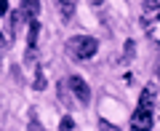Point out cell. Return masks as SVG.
Returning a JSON list of instances; mask_svg holds the SVG:
<instances>
[{
	"mask_svg": "<svg viewBox=\"0 0 160 131\" xmlns=\"http://www.w3.org/2000/svg\"><path fill=\"white\" fill-rule=\"evenodd\" d=\"M99 51V40L91 38V35H75V38L67 40V54L78 62H86V59H93Z\"/></svg>",
	"mask_w": 160,
	"mask_h": 131,
	"instance_id": "cell-1",
	"label": "cell"
},
{
	"mask_svg": "<svg viewBox=\"0 0 160 131\" xmlns=\"http://www.w3.org/2000/svg\"><path fill=\"white\" fill-rule=\"evenodd\" d=\"M67 86H69V91L75 94V99H78L80 104H88V102H91V88H88V83L80 78V75H69Z\"/></svg>",
	"mask_w": 160,
	"mask_h": 131,
	"instance_id": "cell-2",
	"label": "cell"
},
{
	"mask_svg": "<svg viewBox=\"0 0 160 131\" xmlns=\"http://www.w3.org/2000/svg\"><path fill=\"white\" fill-rule=\"evenodd\" d=\"M152 123H155V118H152V110L149 107H136V113L131 115V126L139 128V131L152 128Z\"/></svg>",
	"mask_w": 160,
	"mask_h": 131,
	"instance_id": "cell-3",
	"label": "cell"
},
{
	"mask_svg": "<svg viewBox=\"0 0 160 131\" xmlns=\"http://www.w3.org/2000/svg\"><path fill=\"white\" fill-rule=\"evenodd\" d=\"M142 22H144V27L160 22V0H144V6H142Z\"/></svg>",
	"mask_w": 160,
	"mask_h": 131,
	"instance_id": "cell-4",
	"label": "cell"
},
{
	"mask_svg": "<svg viewBox=\"0 0 160 131\" xmlns=\"http://www.w3.org/2000/svg\"><path fill=\"white\" fill-rule=\"evenodd\" d=\"M19 11H22V19H38L40 16V0H22V6H19Z\"/></svg>",
	"mask_w": 160,
	"mask_h": 131,
	"instance_id": "cell-5",
	"label": "cell"
},
{
	"mask_svg": "<svg viewBox=\"0 0 160 131\" xmlns=\"http://www.w3.org/2000/svg\"><path fill=\"white\" fill-rule=\"evenodd\" d=\"M59 8V16L64 19V22H69V19L75 16V6H78V0H53Z\"/></svg>",
	"mask_w": 160,
	"mask_h": 131,
	"instance_id": "cell-6",
	"label": "cell"
},
{
	"mask_svg": "<svg viewBox=\"0 0 160 131\" xmlns=\"http://www.w3.org/2000/svg\"><path fill=\"white\" fill-rule=\"evenodd\" d=\"M56 91H59V99H62L67 107H72V91H69V86H67V80H59V86H56Z\"/></svg>",
	"mask_w": 160,
	"mask_h": 131,
	"instance_id": "cell-7",
	"label": "cell"
},
{
	"mask_svg": "<svg viewBox=\"0 0 160 131\" xmlns=\"http://www.w3.org/2000/svg\"><path fill=\"white\" fill-rule=\"evenodd\" d=\"M46 75H43V67H40V64H35V80H32V88L35 91H43V88H46Z\"/></svg>",
	"mask_w": 160,
	"mask_h": 131,
	"instance_id": "cell-8",
	"label": "cell"
},
{
	"mask_svg": "<svg viewBox=\"0 0 160 131\" xmlns=\"http://www.w3.org/2000/svg\"><path fill=\"white\" fill-rule=\"evenodd\" d=\"M133 54H136V46H133V40H126V46H123V59H120V62L128 64V62L133 59Z\"/></svg>",
	"mask_w": 160,
	"mask_h": 131,
	"instance_id": "cell-9",
	"label": "cell"
},
{
	"mask_svg": "<svg viewBox=\"0 0 160 131\" xmlns=\"http://www.w3.org/2000/svg\"><path fill=\"white\" fill-rule=\"evenodd\" d=\"M152 83H155V107L160 110V67H158V75L152 78Z\"/></svg>",
	"mask_w": 160,
	"mask_h": 131,
	"instance_id": "cell-10",
	"label": "cell"
},
{
	"mask_svg": "<svg viewBox=\"0 0 160 131\" xmlns=\"http://www.w3.org/2000/svg\"><path fill=\"white\" fill-rule=\"evenodd\" d=\"M59 128H62V131H72L75 128V120L69 118V115H64V118L59 120Z\"/></svg>",
	"mask_w": 160,
	"mask_h": 131,
	"instance_id": "cell-11",
	"label": "cell"
},
{
	"mask_svg": "<svg viewBox=\"0 0 160 131\" xmlns=\"http://www.w3.org/2000/svg\"><path fill=\"white\" fill-rule=\"evenodd\" d=\"M8 13V0H0V16H6Z\"/></svg>",
	"mask_w": 160,
	"mask_h": 131,
	"instance_id": "cell-12",
	"label": "cell"
},
{
	"mask_svg": "<svg viewBox=\"0 0 160 131\" xmlns=\"http://www.w3.org/2000/svg\"><path fill=\"white\" fill-rule=\"evenodd\" d=\"M88 3H91L93 8H99V6H102V3H104V0H88Z\"/></svg>",
	"mask_w": 160,
	"mask_h": 131,
	"instance_id": "cell-13",
	"label": "cell"
},
{
	"mask_svg": "<svg viewBox=\"0 0 160 131\" xmlns=\"http://www.w3.org/2000/svg\"><path fill=\"white\" fill-rule=\"evenodd\" d=\"M3 46H8V43H6V35L0 32V48H3Z\"/></svg>",
	"mask_w": 160,
	"mask_h": 131,
	"instance_id": "cell-14",
	"label": "cell"
}]
</instances>
